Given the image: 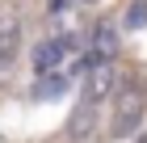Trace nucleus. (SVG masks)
Listing matches in <instances>:
<instances>
[{"label": "nucleus", "instance_id": "1", "mask_svg": "<svg viewBox=\"0 0 147 143\" xmlns=\"http://www.w3.org/2000/svg\"><path fill=\"white\" fill-rule=\"evenodd\" d=\"M147 114V93L135 80H118L113 88V135H130L139 131V122Z\"/></svg>", "mask_w": 147, "mask_h": 143}, {"label": "nucleus", "instance_id": "2", "mask_svg": "<svg viewBox=\"0 0 147 143\" xmlns=\"http://www.w3.org/2000/svg\"><path fill=\"white\" fill-rule=\"evenodd\" d=\"M118 80H122V72H118L113 59H92V63H88V76H84V97L101 105L105 97H113Z\"/></svg>", "mask_w": 147, "mask_h": 143}, {"label": "nucleus", "instance_id": "3", "mask_svg": "<svg viewBox=\"0 0 147 143\" xmlns=\"http://www.w3.org/2000/svg\"><path fill=\"white\" fill-rule=\"evenodd\" d=\"M17 55H21V25H17V17L0 13V76L13 72Z\"/></svg>", "mask_w": 147, "mask_h": 143}, {"label": "nucleus", "instance_id": "4", "mask_svg": "<svg viewBox=\"0 0 147 143\" xmlns=\"http://www.w3.org/2000/svg\"><path fill=\"white\" fill-rule=\"evenodd\" d=\"M97 135V101H80L76 110H71V118H67V139H76V143H84V139H92Z\"/></svg>", "mask_w": 147, "mask_h": 143}, {"label": "nucleus", "instance_id": "5", "mask_svg": "<svg viewBox=\"0 0 147 143\" xmlns=\"http://www.w3.org/2000/svg\"><path fill=\"white\" fill-rule=\"evenodd\" d=\"M63 55H67V42H42L34 51V72L42 76V72H51V67H59Z\"/></svg>", "mask_w": 147, "mask_h": 143}, {"label": "nucleus", "instance_id": "6", "mask_svg": "<svg viewBox=\"0 0 147 143\" xmlns=\"http://www.w3.org/2000/svg\"><path fill=\"white\" fill-rule=\"evenodd\" d=\"M118 55V38H113L109 25H101V30L92 34V46H88V59H113Z\"/></svg>", "mask_w": 147, "mask_h": 143}, {"label": "nucleus", "instance_id": "7", "mask_svg": "<svg viewBox=\"0 0 147 143\" xmlns=\"http://www.w3.org/2000/svg\"><path fill=\"white\" fill-rule=\"evenodd\" d=\"M67 88V76H46L42 72V80H38V97H59Z\"/></svg>", "mask_w": 147, "mask_h": 143}, {"label": "nucleus", "instance_id": "8", "mask_svg": "<svg viewBox=\"0 0 147 143\" xmlns=\"http://www.w3.org/2000/svg\"><path fill=\"white\" fill-rule=\"evenodd\" d=\"M126 25H130V30H143L147 25V0H135V4L126 9Z\"/></svg>", "mask_w": 147, "mask_h": 143}, {"label": "nucleus", "instance_id": "9", "mask_svg": "<svg viewBox=\"0 0 147 143\" xmlns=\"http://www.w3.org/2000/svg\"><path fill=\"white\" fill-rule=\"evenodd\" d=\"M143 143H147V139H143Z\"/></svg>", "mask_w": 147, "mask_h": 143}]
</instances>
